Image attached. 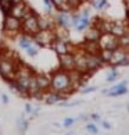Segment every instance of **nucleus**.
Segmentation results:
<instances>
[{"label": "nucleus", "mask_w": 129, "mask_h": 135, "mask_svg": "<svg viewBox=\"0 0 129 135\" xmlns=\"http://www.w3.org/2000/svg\"><path fill=\"white\" fill-rule=\"evenodd\" d=\"M50 89L56 92H60L63 95L65 93H71L75 91L74 85L71 84V79H69V74L68 71H64V70H58L51 75V81H50Z\"/></svg>", "instance_id": "obj_1"}, {"label": "nucleus", "mask_w": 129, "mask_h": 135, "mask_svg": "<svg viewBox=\"0 0 129 135\" xmlns=\"http://www.w3.org/2000/svg\"><path fill=\"white\" fill-rule=\"evenodd\" d=\"M18 64L16 60L13 59V53L10 52L7 54H3L0 57V77H2L6 82L13 81L17 77V68Z\"/></svg>", "instance_id": "obj_2"}, {"label": "nucleus", "mask_w": 129, "mask_h": 135, "mask_svg": "<svg viewBox=\"0 0 129 135\" xmlns=\"http://www.w3.org/2000/svg\"><path fill=\"white\" fill-rule=\"evenodd\" d=\"M21 25L22 21L19 18H16L13 16H4L3 20V31L8 36H18L21 33Z\"/></svg>", "instance_id": "obj_3"}, {"label": "nucleus", "mask_w": 129, "mask_h": 135, "mask_svg": "<svg viewBox=\"0 0 129 135\" xmlns=\"http://www.w3.org/2000/svg\"><path fill=\"white\" fill-rule=\"evenodd\" d=\"M54 39H56L54 29H39V31L33 35V42L36 43L39 47L50 46Z\"/></svg>", "instance_id": "obj_4"}, {"label": "nucleus", "mask_w": 129, "mask_h": 135, "mask_svg": "<svg viewBox=\"0 0 129 135\" xmlns=\"http://www.w3.org/2000/svg\"><path fill=\"white\" fill-rule=\"evenodd\" d=\"M39 31V24H38V14L32 17H28L25 20H22V25H21V32L31 35L33 36L35 33Z\"/></svg>", "instance_id": "obj_5"}, {"label": "nucleus", "mask_w": 129, "mask_h": 135, "mask_svg": "<svg viewBox=\"0 0 129 135\" xmlns=\"http://www.w3.org/2000/svg\"><path fill=\"white\" fill-rule=\"evenodd\" d=\"M99 43H100L101 49H110V50H114V49H117L120 46L118 45V36H115L111 32L101 33L100 39H99Z\"/></svg>", "instance_id": "obj_6"}, {"label": "nucleus", "mask_w": 129, "mask_h": 135, "mask_svg": "<svg viewBox=\"0 0 129 135\" xmlns=\"http://www.w3.org/2000/svg\"><path fill=\"white\" fill-rule=\"evenodd\" d=\"M58 66L64 71H71L75 68V54L72 52L64 53L58 56Z\"/></svg>", "instance_id": "obj_7"}, {"label": "nucleus", "mask_w": 129, "mask_h": 135, "mask_svg": "<svg viewBox=\"0 0 129 135\" xmlns=\"http://www.w3.org/2000/svg\"><path fill=\"white\" fill-rule=\"evenodd\" d=\"M128 54H129V52L125 50V49L121 47V46H118L117 49H114V50H112V57H111V61H110L111 67H117V68L121 67V63L123 61V59H125Z\"/></svg>", "instance_id": "obj_8"}, {"label": "nucleus", "mask_w": 129, "mask_h": 135, "mask_svg": "<svg viewBox=\"0 0 129 135\" xmlns=\"http://www.w3.org/2000/svg\"><path fill=\"white\" fill-rule=\"evenodd\" d=\"M75 54V70L81 73L87 71V54L79 49V52H74Z\"/></svg>", "instance_id": "obj_9"}, {"label": "nucleus", "mask_w": 129, "mask_h": 135, "mask_svg": "<svg viewBox=\"0 0 129 135\" xmlns=\"http://www.w3.org/2000/svg\"><path fill=\"white\" fill-rule=\"evenodd\" d=\"M50 47L56 52L57 56L64 53H68V52H72L71 50V45H69V41H61V39H54L53 43L50 45Z\"/></svg>", "instance_id": "obj_10"}, {"label": "nucleus", "mask_w": 129, "mask_h": 135, "mask_svg": "<svg viewBox=\"0 0 129 135\" xmlns=\"http://www.w3.org/2000/svg\"><path fill=\"white\" fill-rule=\"evenodd\" d=\"M103 66H106V63L101 60L100 54H87V71L95 73Z\"/></svg>", "instance_id": "obj_11"}, {"label": "nucleus", "mask_w": 129, "mask_h": 135, "mask_svg": "<svg viewBox=\"0 0 129 135\" xmlns=\"http://www.w3.org/2000/svg\"><path fill=\"white\" fill-rule=\"evenodd\" d=\"M81 50H83L86 54H99L101 50L100 43L92 42V41H83L81 45Z\"/></svg>", "instance_id": "obj_12"}, {"label": "nucleus", "mask_w": 129, "mask_h": 135, "mask_svg": "<svg viewBox=\"0 0 129 135\" xmlns=\"http://www.w3.org/2000/svg\"><path fill=\"white\" fill-rule=\"evenodd\" d=\"M27 8L28 6L25 3H16V4H13V7L10 8V16H13V17H16V18H19L22 21V18L24 16H25V11H27Z\"/></svg>", "instance_id": "obj_13"}, {"label": "nucleus", "mask_w": 129, "mask_h": 135, "mask_svg": "<svg viewBox=\"0 0 129 135\" xmlns=\"http://www.w3.org/2000/svg\"><path fill=\"white\" fill-rule=\"evenodd\" d=\"M101 36V31L95 25H89L85 31V41H92V42H99Z\"/></svg>", "instance_id": "obj_14"}, {"label": "nucleus", "mask_w": 129, "mask_h": 135, "mask_svg": "<svg viewBox=\"0 0 129 135\" xmlns=\"http://www.w3.org/2000/svg\"><path fill=\"white\" fill-rule=\"evenodd\" d=\"M64 96H63V93L60 92H56V91H51V89H49L47 93L44 92V98H43V100L46 104H56L58 103L60 100H63Z\"/></svg>", "instance_id": "obj_15"}, {"label": "nucleus", "mask_w": 129, "mask_h": 135, "mask_svg": "<svg viewBox=\"0 0 129 135\" xmlns=\"http://www.w3.org/2000/svg\"><path fill=\"white\" fill-rule=\"evenodd\" d=\"M54 21H56V25H61V27H71V13H61L57 11L56 17H54Z\"/></svg>", "instance_id": "obj_16"}, {"label": "nucleus", "mask_w": 129, "mask_h": 135, "mask_svg": "<svg viewBox=\"0 0 129 135\" xmlns=\"http://www.w3.org/2000/svg\"><path fill=\"white\" fill-rule=\"evenodd\" d=\"M36 81H38V88L43 92H47L50 89V81L51 77L46 75V74H36Z\"/></svg>", "instance_id": "obj_17"}, {"label": "nucleus", "mask_w": 129, "mask_h": 135, "mask_svg": "<svg viewBox=\"0 0 129 135\" xmlns=\"http://www.w3.org/2000/svg\"><path fill=\"white\" fill-rule=\"evenodd\" d=\"M7 84H8V89H10V91H13L14 93L17 95V96H19V98H27V96H29V93H28L24 88L19 86V85L17 84L16 79H13V81H8Z\"/></svg>", "instance_id": "obj_18"}, {"label": "nucleus", "mask_w": 129, "mask_h": 135, "mask_svg": "<svg viewBox=\"0 0 129 135\" xmlns=\"http://www.w3.org/2000/svg\"><path fill=\"white\" fill-rule=\"evenodd\" d=\"M38 24H39V29H54V24L56 21H51L49 17L46 16H38Z\"/></svg>", "instance_id": "obj_19"}, {"label": "nucleus", "mask_w": 129, "mask_h": 135, "mask_svg": "<svg viewBox=\"0 0 129 135\" xmlns=\"http://www.w3.org/2000/svg\"><path fill=\"white\" fill-rule=\"evenodd\" d=\"M54 33H56V39H61V41H69V29L67 27L56 25L54 27Z\"/></svg>", "instance_id": "obj_20"}, {"label": "nucleus", "mask_w": 129, "mask_h": 135, "mask_svg": "<svg viewBox=\"0 0 129 135\" xmlns=\"http://www.w3.org/2000/svg\"><path fill=\"white\" fill-rule=\"evenodd\" d=\"M125 29H126V24H123V22H121V21H112L111 33H114L115 36L120 38L121 35L125 33Z\"/></svg>", "instance_id": "obj_21"}, {"label": "nucleus", "mask_w": 129, "mask_h": 135, "mask_svg": "<svg viewBox=\"0 0 129 135\" xmlns=\"http://www.w3.org/2000/svg\"><path fill=\"white\" fill-rule=\"evenodd\" d=\"M90 24H92L90 22V17H89V16H82V14H81V20H79V22L74 28H75L78 32H85L86 28L90 25Z\"/></svg>", "instance_id": "obj_22"}, {"label": "nucleus", "mask_w": 129, "mask_h": 135, "mask_svg": "<svg viewBox=\"0 0 129 135\" xmlns=\"http://www.w3.org/2000/svg\"><path fill=\"white\" fill-rule=\"evenodd\" d=\"M17 127L19 128V132H27V129H28V127H29V121L25 118V116H19L18 118H17Z\"/></svg>", "instance_id": "obj_23"}, {"label": "nucleus", "mask_w": 129, "mask_h": 135, "mask_svg": "<svg viewBox=\"0 0 129 135\" xmlns=\"http://www.w3.org/2000/svg\"><path fill=\"white\" fill-rule=\"evenodd\" d=\"M13 0H0V11H2L4 16H8L10 8L13 7Z\"/></svg>", "instance_id": "obj_24"}, {"label": "nucleus", "mask_w": 129, "mask_h": 135, "mask_svg": "<svg viewBox=\"0 0 129 135\" xmlns=\"http://www.w3.org/2000/svg\"><path fill=\"white\" fill-rule=\"evenodd\" d=\"M92 6L95 10L97 11H101V10H106L110 7V3H108V0H95V2L92 3Z\"/></svg>", "instance_id": "obj_25"}, {"label": "nucleus", "mask_w": 129, "mask_h": 135, "mask_svg": "<svg viewBox=\"0 0 129 135\" xmlns=\"http://www.w3.org/2000/svg\"><path fill=\"white\" fill-rule=\"evenodd\" d=\"M100 57H101V60L106 64H110V61H111V57H112V50H110V49H101L100 50Z\"/></svg>", "instance_id": "obj_26"}, {"label": "nucleus", "mask_w": 129, "mask_h": 135, "mask_svg": "<svg viewBox=\"0 0 129 135\" xmlns=\"http://www.w3.org/2000/svg\"><path fill=\"white\" fill-rule=\"evenodd\" d=\"M125 93H128V86H121V88H117V89H114V91L108 92L107 96L117 98V96H122V95H125Z\"/></svg>", "instance_id": "obj_27"}, {"label": "nucleus", "mask_w": 129, "mask_h": 135, "mask_svg": "<svg viewBox=\"0 0 129 135\" xmlns=\"http://www.w3.org/2000/svg\"><path fill=\"white\" fill-rule=\"evenodd\" d=\"M118 45L129 52V33H123L118 38Z\"/></svg>", "instance_id": "obj_28"}, {"label": "nucleus", "mask_w": 129, "mask_h": 135, "mask_svg": "<svg viewBox=\"0 0 129 135\" xmlns=\"http://www.w3.org/2000/svg\"><path fill=\"white\" fill-rule=\"evenodd\" d=\"M25 52H27V54H28L29 57H36L38 54H39V46L33 42V43L31 45V46L25 49Z\"/></svg>", "instance_id": "obj_29"}, {"label": "nucleus", "mask_w": 129, "mask_h": 135, "mask_svg": "<svg viewBox=\"0 0 129 135\" xmlns=\"http://www.w3.org/2000/svg\"><path fill=\"white\" fill-rule=\"evenodd\" d=\"M118 77H120L118 68H117V67H112V68H111V73L106 77V82H114L115 79H118Z\"/></svg>", "instance_id": "obj_30"}, {"label": "nucleus", "mask_w": 129, "mask_h": 135, "mask_svg": "<svg viewBox=\"0 0 129 135\" xmlns=\"http://www.w3.org/2000/svg\"><path fill=\"white\" fill-rule=\"evenodd\" d=\"M36 89H39V88H38V81H36V73H35L31 77V81H29V88H28L29 95H31L32 92H35Z\"/></svg>", "instance_id": "obj_31"}, {"label": "nucleus", "mask_w": 129, "mask_h": 135, "mask_svg": "<svg viewBox=\"0 0 129 135\" xmlns=\"http://www.w3.org/2000/svg\"><path fill=\"white\" fill-rule=\"evenodd\" d=\"M85 2V0H67V3H68V6L71 7L72 10H76L82 6V3Z\"/></svg>", "instance_id": "obj_32"}, {"label": "nucleus", "mask_w": 129, "mask_h": 135, "mask_svg": "<svg viewBox=\"0 0 129 135\" xmlns=\"http://www.w3.org/2000/svg\"><path fill=\"white\" fill-rule=\"evenodd\" d=\"M85 128H86V131L90 132V134H99V128L96 126V123H89V124H86Z\"/></svg>", "instance_id": "obj_33"}, {"label": "nucleus", "mask_w": 129, "mask_h": 135, "mask_svg": "<svg viewBox=\"0 0 129 135\" xmlns=\"http://www.w3.org/2000/svg\"><path fill=\"white\" fill-rule=\"evenodd\" d=\"M43 4H44V10H46L47 14L51 13V10L54 8V4H53V0H43Z\"/></svg>", "instance_id": "obj_34"}, {"label": "nucleus", "mask_w": 129, "mask_h": 135, "mask_svg": "<svg viewBox=\"0 0 129 135\" xmlns=\"http://www.w3.org/2000/svg\"><path fill=\"white\" fill-rule=\"evenodd\" d=\"M74 123H75V118L74 117H65L63 121V126H64V128H69L71 126H74Z\"/></svg>", "instance_id": "obj_35"}, {"label": "nucleus", "mask_w": 129, "mask_h": 135, "mask_svg": "<svg viewBox=\"0 0 129 135\" xmlns=\"http://www.w3.org/2000/svg\"><path fill=\"white\" fill-rule=\"evenodd\" d=\"M79 20H81V14L78 13H71V25L75 27L76 24L79 22Z\"/></svg>", "instance_id": "obj_36"}, {"label": "nucleus", "mask_w": 129, "mask_h": 135, "mask_svg": "<svg viewBox=\"0 0 129 135\" xmlns=\"http://www.w3.org/2000/svg\"><path fill=\"white\" fill-rule=\"evenodd\" d=\"M90 118H92L95 123H101V117L99 116L97 113H92V114H90Z\"/></svg>", "instance_id": "obj_37"}, {"label": "nucleus", "mask_w": 129, "mask_h": 135, "mask_svg": "<svg viewBox=\"0 0 129 135\" xmlns=\"http://www.w3.org/2000/svg\"><path fill=\"white\" fill-rule=\"evenodd\" d=\"M67 3V0H53V4H54V8H57V7H60L63 6V4H65Z\"/></svg>", "instance_id": "obj_38"}, {"label": "nucleus", "mask_w": 129, "mask_h": 135, "mask_svg": "<svg viewBox=\"0 0 129 135\" xmlns=\"http://www.w3.org/2000/svg\"><path fill=\"white\" fill-rule=\"evenodd\" d=\"M96 86H87V88H83L82 89V93H90V92H95L96 91Z\"/></svg>", "instance_id": "obj_39"}, {"label": "nucleus", "mask_w": 129, "mask_h": 135, "mask_svg": "<svg viewBox=\"0 0 129 135\" xmlns=\"http://www.w3.org/2000/svg\"><path fill=\"white\" fill-rule=\"evenodd\" d=\"M101 126L103 128H106V129H112V126L108 121H104V120H101Z\"/></svg>", "instance_id": "obj_40"}, {"label": "nucleus", "mask_w": 129, "mask_h": 135, "mask_svg": "<svg viewBox=\"0 0 129 135\" xmlns=\"http://www.w3.org/2000/svg\"><path fill=\"white\" fill-rule=\"evenodd\" d=\"M89 117L86 116V114H81V116H78L76 118H75V121H86Z\"/></svg>", "instance_id": "obj_41"}, {"label": "nucleus", "mask_w": 129, "mask_h": 135, "mask_svg": "<svg viewBox=\"0 0 129 135\" xmlns=\"http://www.w3.org/2000/svg\"><path fill=\"white\" fill-rule=\"evenodd\" d=\"M39 112H40V107H36V109H33L32 110V117H38V114H39Z\"/></svg>", "instance_id": "obj_42"}, {"label": "nucleus", "mask_w": 129, "mask_h": 135, "mask_svg": "<svg viewBox=\"0 0 129 135\" xmlns=\"http://www.w3.org/2000/svg\"><path fill=\"white\" fill-rule=\"evenodd\" d=\"M32 110H33V109H32V104H31V103H27V104H25V112H27V113H32Z\"/></svg>", "instance_id": "obj_43"}, {"label": "nucleus", "mask_w": 129, "mask_h": 135, "mask_svg": "<svg viewBox=\"0 0 129 135\" xmlns=\"http://www.w3.org/2000/svg\"><path fill=\"white\" fill-rule=\"evenodd\" d=\"M2 102H3L4 104H7V103H8V98H7V95L2 93Z\"/></svg>", "instance_id": "obj_44"}, {"label": "nucleus", "mask_w": 129, "mask_h": 135, "mask_svg": "<svg viewBox=\"0 0 129 135\" xmlns=\"http://www.w3.org/2000/svg\"><path fill=\"white\" fill-rule=\"evenodd\" d=\"M22 2H24V0H13L14 4H16V3H22Z\"/></svg>", "instance_id": "obj_45"}, {"label": "nucleus", "mask_w": 129, "mask_h": 135, "mask_svg": "<svg viewBox=\"0 0 129 135\" xmlns=\"http://www.w3.org/2000/svg\"><path fill=\"white\" fill-rule=\"evenodd\" d=\"M125 33H129V24H126V29H125Z\"/></svg>", "instance_id": "obj_46"}, {"label": "nucleus", "mask_w": 129, "mask_h": 135, "mask_svg": "<svg viewBox=\"0 0 129 135\" xmlns=\"http://www.w3.org/2000/svg\"><path fill=\"white\" fill-rule=\"evenodd\" d=\"M123 3H125V6H126V4H129V0H123Z\"/></svg>", "instance_id": "obj_47"}, {"label": "nucleus", "mask_w": 129, "mask_h": 135, "mask_svg": "<svg viewBox=\"0 0 129 135\" xmlns=\"http://www.w3.org/2000/svg\"><path fill=\"white\" fill-rule=\"evenodd\" d=\"M126 110H128V113H129V103L126 104Z\"/></svg>", "instance_id": "obj_48"}]
</instances>
